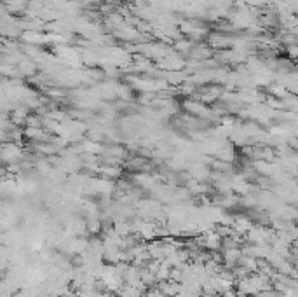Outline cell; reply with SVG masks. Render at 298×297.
Returning a JSON list of instances; mask_svg holds the SVG:
<instances>
[{
    "mask_svg": "<svg viewBox=\"0 0 298 297\" xmlns=\"http://www.w3.org/2000/svg\"><path fill=\"white\" fill-rule=\"evenodd\" d=\"M99 173L103 175L105 178H119L122 173V170L115 164H105L103 168H99Z\"/></svg>",
    "mask_w": 298,
    "mask_h": 297,
    "instance_id": "1",
    "label": "cell"
}]
</instances>
